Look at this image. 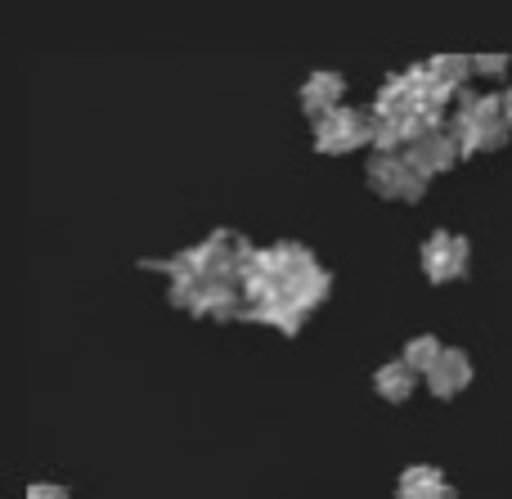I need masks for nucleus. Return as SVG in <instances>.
Here are the masks:
<instances>
[{
	"instance_id": "7ed1b4c3",
	"label": "nucleus",
	"mask_w": 512,
	"mask_h": 499,
	"mask_svg": "<svg viewBox=\"0 0 512 499\" xmlns=\"http://www.w3.org/2000/svg\"><path fill=\"white\" fill-rule=\"evenodd\" d=\"M436 387H441V392H454V383H459V378H468V360L463 356H445L441 360V369H436Z\"/></svg>"
},
{
	"instance_id": "f257e3e1",
	"label": "nucleus",
	"mask_w": 512,
	"mask_h": 499,
	"mask_svg": "<svg viewBox=\"0 0 512 499\" xmlns=\"http://www.w3.org/2000/svg\"><path fill=\"white\" fill-rule=\"evenodd\" d=\"M355 140H364V122L355 113H328L319 126V144L324 149H351Z\"/></svg>"
},
{
	"instance_id": "39448f33",
	"label": "nucleus",
	"mask_w": 512,
	"mask_h": 499,
	"mask_svg": "<svg viewBox=\"0 0 512 499\" xmlns=\"http://www.w3.org/2000/svg\"><path fill=\"white\" fill-rule=\"evenodd\" d=\"M414 365H436V342H414Z\"/></svg>"
},
{
	"instance_id": "423d86ee",
	"label": "nucleus",
	"mask_w": 512,
	"mask_h": 499,
	"mask_svg": "<svg viewBox=\"0 0 512 499\" xmlns=\"http://www.w3.org/2000/svg\"><path fill=\"white\" fill-rule=\"evenodd\" d=\"M504 113H508V117H512V95H508V99H504Z\"/></svg>"
},
{
	"instance_id": "20e7f679",
	"label": "nucleus",
	"mask_w": 512,
	"mask_h": 499,
	"mask_svg": "<svg viewBox=\"0 0 512 499\" xmlns=\"http://www.w3.org/2000/svg\"><path fill=\"white\" fill-rule=\"evenodd\" d=\"M378 383H382V392H387V396H405L409 392V374H405V369H382Z\"/></svg>"
},
{
	"instance_id": "f03ea898",
	"label": "nucleus",
	"mask_w": 512,
	"mask_h": 499,
	"mask_svg": "<svg viewBox=\"0 0 512 499\" xmlns=\"http://www.w3.org/2000/svg\"><path fill=\"white\" fill-rule=\"evenodd\" d=\"M459 261H463V248L454 239H436L432 248H427V270H432V275H450Z\"/></svg>"
}]
</instances>
